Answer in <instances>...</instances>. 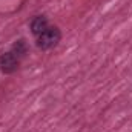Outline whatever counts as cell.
I'll list each match as a JSON object with an SVG mask.
<instances>
[{"label":"cell","instance_id":"1","mask_svg":"<svg viewBox=\"0 0 132 132\" xmlns=\"http://www.w3.org/2000/svg\"><path fill=\"white\" fill-rule=\"evenodd\" d=\"M60 29L57 26H49L45 32L37 35V46L42 49H51L60 42Z\"/></svg>","mask_w":132,"mask_h":132},{"label":"cell","instance_id":"2","mask_svg":"<svg viewBox=\"0 0 132 132\" xmlns=\"http://www.w3.org/2000/svg\"><path fill=\"white\" fill-rule=\"evenodd\" d=\"M19 62H20V59H19L12 51L5 52V54L0 55V69H2L5 74H12V72L17 71Z\"/></svg>","mask_w":132,"mask_h":132},{"label":"cell","instance_id":"3","mask_svg":"<svg viewBox=\"0 0 132 132\" xmlns=\"http://www.w3.org/2000/svg\"><path fill=\"white\" fill-rule=\"evenodd\" d=\"M48 28H49V23H48V19L45 15H37L31 22V31H32V34L35 37L40 35L42 32H45Z\"/></svg>","mask_w":132,"mask_h":132},{"label":"cell","instance_id":"4","mask_svg":"<svg viewBox=\"0 0 132 132\" xmlns=\"http://www.w3.org/2000/svg\"><path fill=\"white\" fill-rule=\"evenodd\" d=\"M11 51H12L19 59H22V57L26 54V51H28V49H26V43H25L23 40H19V42L12 46V49H11Z\"/></svg>","mask_w":132,"mask_h":132}]
</instances>
